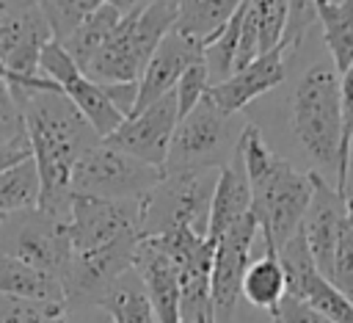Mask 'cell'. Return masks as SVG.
<instances>
[{"instance_id":"1","label":"cell","mask_w":353,"mask_h":323,"mask_svg":"<svg viewBox=\"0 0 353 323\" xmlns=\"http://www.w3.org/2000/svg\"><path fill=\"white\" fill-rule=\"evenodd\" d=\"M287 88H276L265 110H243L256 127L262 141L295 168L314 174L345 190L347 166L342 160V108H339V72L328 52L320 47L317 58L301 61L298 52L287 55Z\"/></svg>"},{"instance_id":"2","label":"cell","mask_w":353,"mask_h":323,"mask_svg":"<svg viewBox=\"0 0 353 323\" xmlns=\"http://www.w3.org/2000/svg\"><path fill=\"white\" fill-rule=\"evenodd\" d=\"M11 97L19 105L25 138L30 144V157L39 168V179H41L39 207L69 221L72 168L77 157L99 141V135L80 116V110L58 91V86L11 88Z\"/></svg>"},{"instance_id":"3","label":"cell","mask_w":353,"mask_h":323,"mask_svg":"<svg viewBox=\"0 0 353 323\" xmlns=\"http://www.w3.org/2000/svg\"><path fill=\"white\" fill-rule=\"evenodd\" d=\"M237 146L251 188V215L256 218L262 248L276 254V248L301 229V218L312 199L314 174H306L279 157L248 119Z\"/></svg>"},{"instance_id":"4","label":"cell","mask_w":353,"mask_h":323,"mask_svg":"<svg viewBox=\"0 0 353 323\" xmlns=\"http://www.w3.org/2000/svg\"><path fill=\"white\" fill-rule=\"evenodd\" d=\"M174 17L176 11L168 0H152L146 8L121 17L83 72L94 83H138L154 47L171 30Z\"/></svg>"},{"instance_id":"5","label":"cell","mask_w":353,"mask_h":323,"mask_svg":"<svg viewBox=\"0 0 353 323\" xmlns=\"http://www.w3.org/2000/svg\"><path fill=\"white\" fill-rule=\"evenodd\" d=\"M243 127H245V113H223L204 94V99L176 121L163 163V174H185V171H207V168L221 171L232 160Z\"/></svg>"},{"instance_id":"6","label":"cell","mask_w":353,"mask_h":323,"mask_svg":"<svg viewBox=\"0 0 353 323\" xmlns=\"http://www.w3.org/2000/svg\"><path fill=\"white\" fill-rule=\"evenodd\" d=\"M215 182H218V171H212V168L165 174L143 196L141 237H157L176 226H185V229L207 237Z\"/></svg>"},{"instance_id":"7","label":"cell","mask_w":353,"mask_h":323,"mask_svg":"<svg viewBox=\"0 0 353 323\" xmlns=\"http://www.w3.org/2000/svg\"><path fill=\"white\" fill-rule=\"evenodd\" d=\"M163 168L149 166L102 138L88 146L69 177L72 196H97V199H141L146 196L160 179Z\"/></svg>"},{"instance_id":"8","label":"cell","mask_w":353,"mask_h":323,"mask_svg":"<svg viewBox=\"0 0 353 323\" xmlns=\"http://www.w3.org/2000/svg\"><path fill=\"white\" fill-rule=\"evenodd\" d=\"M0 257L19 260L44 273L61 276L72 257L69 221L41 207L0 218Z\"/></svg>"},{"instance_id":"9","label":"cell","mask_w":353,"mask_h":323,"mask_svg":"<svg viewBox=\"0 0 353 323\" xmlns=\"http://www.w3.org/2000/svg\"><path fill=\"white\" fill-rule=\"evenodd\" d=\"M256 237H259L256 218L245 213L212 243V265H210L212 323H237V312L243 306L240 282L254 257Z\"/></svg>"},{"instance_id":"10","label":"cell","mask_w":353,"mask_h":323,"mask_svg":"<svg viewBox=\"0 0 353 323\" xmlns=\"http://www.w3.org/2000/svg\"><path fill=\"white\" fill-rule=\"evenodd\" d=\"M138 243L141 235H127L91 251H72L63 273L58 276L66 306L97 304L102 293L135 265Z\"/></svg>"},{"instance_id":"11","label":"cell","mask_w":353,"mask_h":323,"mask_svg":"<svg viewBox=\"0 0 353 323\" xmlns=\"http://www.w3.org/2000/svg\"><path fill=\"white\" fill-rule=\"evenodd\" d=\"M39 72L52 80L58 86V91L80 110V116L91 124V130L105 138L110 135L121 121L124 116L113 108V102L108 99V94L102 91L99 83H94L69 55L66 50L58 44V41H47L41 47V55H39Z\"/></svg>"},{"instance_id":"12","label":"cell","mask_w":353,"mask_h":323,"mask_svg":"<svg viewBox=\"0 0 353 323\" xmlns=\"http://www.w3.org/2000/svg\"><path fill=\"white\" fill-rule=\"evenodd\" d=\"M141 199H97L72 196L69 237L72 251H91L127 235H141Z\"/></svg>"},{"instance_id":"13","label":"cell","mask_w":353,"mask_h":323,"mask_svg":"<svg viewBox=\"0 0 353 323\" xmlns=\"http://www.w3.org/2000/svg\"><path fill=\"white\" fill-rule=\"evenodd\" d=\"M276 257H279V265L284 271V284H287L290 295L306 301L309 306L323 312L331 323H353V301L345 293H339L317 271L301 229L276 248Z\"/></svg>"},{"instance_id":"14","label":"cell","mask_w":353,"mask_h":323,"mask_svg":"<svg viewBox=\"0 0 353 323\" xmlns=\"http://www.w3.org/2000/svg\"><path fill=\"white\" fill-rule=\"evenodd\" d=\"M179 121V110H176V97L174 91L163 94L160 99H154L152 105H146L143 110L127 116L110 135H105L102 141L149 163L163 168L165 155H168V144L171 135L176 130Z\"/></svg>"},{"instance_id":"15","label":"cell","mask_w":353,"mask_h":323,"mask_svg":"<svg viewBox=\"0 0 353 323\" xmlns=\"http://www.w3.org/2000/svg\"><path fill=\"white\" fill-rule=\"evenodd\" d=\"M284 77H287V52L279 44L276 50L254 58L248 66L232 72L226 80L212 83L207 88V97L223 113H243L248 105L279 88Z\"/></svg>"},{"instance_id":"16","label":"cell","mask_w":353,"mask_h":323,"mask_svg":"<svg viewBox=\"0 0 353 323\" xmlns=\"http://www.w3.org/2000/svg\"><path fill=\"white\" fill-rule=\"evenodd\" d=\"M199 58H201V41H196V39H190V36L174 30V25H171V30L160 39V44L154 47L149 63H146L143 72H141L138 97H135L132 113L143 110L146 105H152V102L160 99L163 94L174 91L179 75H182L193 61H199ZM132 113H130V116H132Z\"/></svg>"},{"instance_id":"17","label":"cell","mask_w":353,"mask_h":323,"mask_svg":"<svg viewBox=\"0 0 353 323\" xmlns=\"http://www.w3.org/2000/svg\"><path fill=\"white\" fill-rule=\"evenodd\" d=\"M345 193H339L334 185H328L325 179L314 177V188H312V199L309 207L301 218V235L306 240V248L317 265V271L328 279L331 271V254H334V243L345 218Z\"/></svg>"},{"instance_id":"18","label":"cell","mask_w":353,"mask_h":323,"mask_svg":"<svg viewBox=\"0 0 353 323\" xmlns=\"http://www.w3.org/2000/svg\"><path fill=\"white\" fill-rule=\"evenodd\" d=\"M245 213H251V188L245 177V166L240 157V146L234 149L232 160L218 171V182L212 190L210 204V224H207V240L215 243L234 221H240Z\"/></svg>"},{"instance_id":"19","label":"cell","mask_w":353,"mask_h":323,"mask_svg":"<svg viewBox=\"0 0 353 323\" xmlns=\"http://www.w3.org/2000/svg\"><path fill=\"white\" fill-rule=\"evenodd\" d=\"M135 271L143 282V290L149 295V304L160 323H179V282L174 262L160 254L146 240L138 243L135 251Z\"/></svg>"},{"instance_id":"20","label":"cell","mask_w":353,"mask_h":323,"mask_svg":"<svg viewBox=\"0 0 353 323\" xmlns=\"http://www.w3.org/2000/svg\"><path fill=\"white\" fill-rule=\"evenodd\" d=\"M0 295H14L25 301H39V304H52V306H66L63 301V287L58 276L44 273L33 265H25L11 257H0Z\"/></svg>"},{"instance_id":"21","label":"cell","mask_w":353,"mask_h":323,"mask_svg":"<svg viewBox=\"0 0 353 323\" xmlns=\"http://www.w3.org/2000/svg\"><path fill=\"white\" fill-rule=\"evenodd\" d=\"M97 306L105 309V315L110 317V323H160L149 295L143 290V282L135 271V265L121 273L97 301Z\"/></svg>"},{"instance_id":"22","label":"cell","mask_w":353,"mask_h":323,"mask_svg":"<svg viewBox=\"0 0 353 323\" xmlns=\"http://www.w3.org/2000/svg\"><path fill=\"white\" fill-rule=\"evenodd\" d=\"M317 25L323 50L345 72L353 61V0H317Z\"/></svg>"},{"instance_id":"23","label":"cell","mask_w":353,"mask_h":323,"mask_svg":"<svg viewBox=\"0 0 353 323\" xmlns=\"http://www.w3.org/2000/svg\"><path fill=\"white\" fill-rule=\"evenodd\" d=\"M284 293H287L284 271L276 254L262 251L256 260L248 262L243 282H240V304L259 309V312H270L284 298Z\"/></svg>"},{"instance_id":"24","label":"cell","mask_w":353,"mask_h":323,"mask_svg":"<svg viewBox=\"0 0 353 323\" xmlns=\"http://www.w3.org/2000/svg\"><path fill=\"white\" fill-rule=\"evenodd\" d=\"M240 3L243 0H179L174 8V30L204 44L232 19Z\"/></svg>"},{"instance_id":"25","label":"cell","mask_w":353,"mask_h":323,"mask_svg":"<svg viewBox=\"0 0 353 323\" xmlns=\"http://www.w3.org/2000/svg\"><path fill=\"white\" fill-rule=\"evenodd\" d=\"M119 19H121V14H119L116 8H110L108 3H102L99 8H94V11L61 41V47L66 50V55H69L80 69H85V66L91 63V58L99 52V47L108 41V36L113 33V28L119 25Z\"/></svg>"},{"instance_id":"26","label":"cell","mask_w":353,"mask_h":323,"mask_svg":"<svg viewBox=\"0 0 353 323\" xmlns=\"http://www.w3.org/2000/svg\"><path fill=\"white\" fill-rule=\"evenodd\" d=\"M39 196H41V179L30 155L0 171V218L8 213L39 207Z\"/></svg>"},{"instance_id":"27","label":"cell","mask_w":353,"mask_h":323,"mask_svg":"<svg viewBox=\"0 0 353 323\" xmlns=\"http://www.w3.org/2000/svg\"><path fill=\"white\" fill-rule=\"evenodd\" d=\"M52 41H63L94 8L102 6V0H36Z\"/></svg>"},{"instance_id":"28","label":"cell","mask_w":353,"mask_h":323,"mask_svg":"<svg viewBox=\"0 0 353 323\" xmlns=\"http://www.w3.org/2000/svg\"><path fill=\"white\" fill-rule=\"evenodd\" d=\"M347 207H345V218L334 243V254H331V271H328V282L345 293L347 298H353V202L350 196H345Z\"/></svg>"},{"instance_id":"29","label":"cell","mask_w":353,"mask_h":323,"mask_svg":"<svg viewBox=\"0 0 353 323\" xmlns=\"http://www.w3.org/2000/svg\"><path fill=\"white\" fill-rule=\"evenodd\" d=\"M245 3L256 25L259 55H265L281 44L284 25H287V0H245Z\"/></svg>"},{"instance_id":"30","label":"cell","mask_w":353,"mask_h":323,"mask_svg":"<svg viewBox=\"0 0 353 323\" xmlns=\"http://www.w3.org/2000/svg\"><path fill=\"white\" fill-rule=\"evenodd\" d=\"M314 25H317V0H287V25L281 36L284 52L292 55Z\"/></svg>"},{"instance_id":"31","label":"cell","mask_w":353,"mask_h":323,"mask_svg":"<svg viewBox=\"0 0 353 323\" xmlns=\"http://www.w3.org/2000/svg\"><path fill=\"white\" fill-rule=\"evenodd\" d=\"M207 88H210V77H207V69H204V63H201V58H199V61H193V63L179 75V80H176V86H174L179 119H182L185 113H190V110L204 99Z\"/></svg>"},{"instance_id":"32","label":"cell","mask_w":353,"mask_h":323,"mask_svg":"<svg viewBox=\"0 0 353 323\" xmlns=\"http://www.w3.org/2000/svg\"><path fill=\"white\" fill-rule=\"evenodd\" d=\"M58 309H63V306L0 295V323H47Z\"/></svg>"},{"instance_id":"33","label":"cell","mask_w":353,"mask_h":323,"mask_svg":"<svg viewBox=\"0 0 353 323\" xmlns=\"http://www.w3.org/2000/svg\"><path fill=\"white\" fill-rule=\"evenodd\" d=\"M270 323H331L323 312H317L314 306H309L306 301L284 293V298L268 312Z\"/></svg>"},{"instance_id":"34","label":"cell","mask_w":353,"mask_h":323,"mask_svg":"<svg viewBox=\"0 0 353 323\" xmlns=\"http://www.w3.org/2000/svg\"><path fill=\"white\" fill-rule=\"evenodd\" d=\"M22 135H25V124H22L19 105L14 102L8 83L0 77V144L17 141Z\"/></svg>"},{"instance_id":"35","label":"cell","mask_w":353,"mask_h":323,"mask_svg":"<svg viewBox=\"0 0 353 323\" xmlns=\"http://www.w3.org/2000/svg\"><path fill=\"white\" fill-rule=\"evenodd\" d=\"M47 323H110V317L97 304H80V306H63V309H58Z\"/></svg>"},{"instance_id":"36","label":"cell","mask_w":353,"mask_h":323,"mask_svg":"<svg viewBox=\"0 0 353 323\" xmlns=\"http://www.w3.org/2000/svg\"><path fill=\"white\" fill-rule=\"evenodd\" d=\"M30 155V144H28V138L22 135V138H17V141H8V144H0V171L3 168H8V166H14V163H19L22 157H28Z\"/></svg>"},{"instance_id":"37","label":"cell","mask_w":353,"mask_h":323,"mask_svg":"<svg viewBox=\"0 0 353 323\" xmlns=\"http://www.w3.org/2000/svg\"><path fill=\"white\" fill-rule=\"evenodd\" d=\"M102 3H108V6H110V8H116L121 17H127V14H132V11L146 8L152 0H102Z\"/></svg>"},{"instance_id":"38","label":"cell","mask_w":353,"mask_h":323,"mask_svg":"<svg viewBox=\"0 0 353 323\" xmlns=\"http://www.w3.org/2000/svg\"><path fill=\"white\" fill-rule=\"evenodd\" d=\"M350 163H353V144H350V160H347V166H350Z\"/></svg>"},{"instance_id":"39","label":"cell","mask_w":353,"mask_h":323,"mask_svg":"<svg viewBox=\"0 0 353 323\" xmlns=\"http://www.w3.org/2000/svg\"><path fill=\"white\" fill-rule=\"evenodd\" d=\"M168 3H171V6H174V8H176V3H179V0H168Z\"/></svg>"},{"instance_id":"40","label":"cell","mask_w":353,"mask_h":323,"mask_svg":"<svg viewBox=\"0 0 353 323\" xmlns=\"http://www.w3.org/2000/svg\"><path fill=\"white\" fill-rule=\"evenodd\" d=\"M350 301H353V298H350Z\"/></svg>"}]
</instances>
